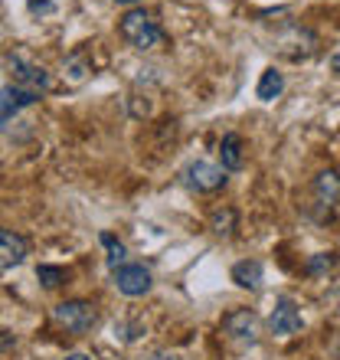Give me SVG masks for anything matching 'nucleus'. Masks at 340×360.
<instances>
[{"label": "nucleus", "instance_id": "f257e3e1", "mask_svg": "<svg viewBox=\"0 0 340 360\" xmlns=\"http://www.w3.org/2000/svg\"><path fill=\"white\" fill-rule=\"evenodd\" d=\"M118 33H122V39L128 43V46L141 49V53H148V49H157V46H164V43H167V33H164V27L144 7L128 10V13L122 17V23H118Z\"/></svg>", "mask_w": 340, "mask_h": 360}, {"label": "nucleus", "instance_id": "f03ea898", "mask_svg": "<svg viewBox=\"0 0 340 360\" xmlns=\"http://www.w3.org/2000/svg\"><path fill=\"white\" fill-rule=\"evenodd\" d=\"M7 69H10V76H13V86L30 89V92H37V95L53 92V86H56V82H53V72H49L46 66L33 63L23 49H13V53H10Z\"/></svg>", "mask_w": 340, "mask_h": 360}, {"label": "nucleus", "instance_id": "7ed1b4c3", "mask_svg": "<svg viewBox=\"0 0 340 360\" xmlns=\"http://www.w3.org/2000/svg\"><path fill=\"white\" fill-rule=\"evenodd\" d=\"M53 321L59 328H66L69 334H89L98 324V311H95L92 302L85 298H69V302H59L53 308Z\"/></svg>", "mask_w": 340, "mask_h": 360}, {"label": "nucleus", "instance_id": "20e7f679", "mask_svg": "<svg viewBox=\"0 0 340 360\" xmlns=\"http://www.w3.org/2000/svg\"><path fill=\"white\" fill-rule=\"evenodd\" d=\"M226 171L219 164H209V161H193L180 171V184L193 193H216V190L226 187Z\"/></svg>", "mask_w": 340, "mask_h": 360}, {"label": "nucleus", "instance_id": "39448f33", "mask_svg": "<svg viewBox=\"0 0 340 360\" xmlns=\"http://www.w3.org/2000/svg\"><path fill=\"white\" fill-rule=\"evenodd\" d=\"M112 282H115V288L122 295H128V298H141V295L151 292L154 278H151V269L138 266V262H124V266L112 269Z\"/></svg>", "mask_w": 340, "mask_h": 360}, {"label": "nucleus", "instance_id": "423d86ee", "mask_svg": "<svg viewBox=\"0 0 340 360\" xmlns=\"http://www.w3.org/2000/svg\"><path fill=\"white\" fill-rule=\"evenodd\" d=\"M223 334H226L233 344L239 347H249V344L259 341V314L249 311V308H236L223 318Z\"/></svg>", "mask_w": 340, "mask_h": 360}, {"label": "nucleus", "instance_id": "0eeeda50", "mask_svg": "<svg viewBox=\"0 0 340 360\" xmlns=\"http://www.w3.org/2000/svg\"><path fill=\"white\" fill-rule=\"evenodd\" d=\"M301 311H298V304H294V298H278L272 308V314H268V328H272L275 338H292V334L301 331Z\"/></svg>", "mask_w": 340, "mask_h": 360}, {"label": "nucleus", "instance_id": "6e6552de", "mask_svg": "<svg viewBox=\"0 0 340 360\" xmlns=\"http://www.w3.org/2000/svg\"><path fill=\"white\" fill-rule=\"evenodd\" d=\"M288 46H294L292 49V56L288 59H308V56H314L318 53V37H314L311 30H304V27H298V23H288L285 27V37H278V53H288Z\"/></svg>", "mask_w": 340, "mask_h": 360}, {"label": "nucleus", "instance_id": "1a4fd4ad", "mask_svg": "<svg viewBox=\"0 0 340 360\" xmlns=\"http://www.w3.org/2000/svg\"><path fill=\"white\" fill-rule=\"evenodd\" d=\"M43 95L30 92V89H20V86H4L0 89V131L7 128L10 118H17L23 108H30V105H37Z\"/></svg>", "mask_w": 340, "mask_h": 360}, {"label": "nucleus", "instance_id": "9d476101", "mask_svg": "<svg viewBox=\"0 0 340 360\" xmlns=\"http://www.w3.org/2000/svg\"><path fill=\"white\" fill-rule=\"evenodd\" d=\"M30 256V243L13 229H0V269L23 266Z\"/></svg>", "mask_w": 340, "mask_h": 360}, {"label": "nucleus", "instance_id": "9b49d317", "mask_svg": "<svg viewBox=\"0 0 340 360\" xmlns=\"http://www.w3.org/2000/svg\"><path fill=\"white\" fill-rule=\"evenodd\" d=\"M242 164H246V154H242V138L236 131H229L219 144V167L223 171H242Z\"/></svg>", "mask_w": 340, "mask_h": 360}, {"label": "nucleus", "instance_id": "f8f14e48", "mask_svg": "<svg viewBox=\"0 0 340 360\" xmlns=\"http://www.w3.org/2000/svg\"><path fill=\"white\" fill-rule=\"evenodd\" d=\"M314 197L324 207H337L340 203V174L337 171H321L314 177Z\"/></svg>", "mask_w": 340, "mask_h": 360}, {"label": "nucleus", "instance_id": "ddd939ff", "mask_svg": "<svg viewBox=\"0 0 340 360\" xmlns=\"http://www.w3.org/2000/svg\"><path fill=\"white\" fill-rule=\"evenodd\" d=\"M233 282H236L239 288H249V292L262 288V262H259V259H242V262H236V266H233Z\"/></svg>", "mask_w": 340, "mask_h": 360}, {"label": "nucleus", "instance_id": "4468645a", "mask_svg": "<svg viewBox=\"0 0 340 360\" xmlns=\"http://www.w3.org/2000/svg\"><path fill=\"white\" fill-rule=\"evenodd\" d=\"M209 229H213V236L219 239H229L233 233L239 229V217H236V210L233 207H219L209 213Z\"/></svg>", "mask_w": 340, "mask_h": 360}, {"label": "nucleus", "instance_id": "2eb2a0df", "mask_svg": "<svg viewBox=\"0 0 340 360\" xmlns=\"http://www.w3.org/2000/svg\"><path fill=\"white\" fill-rule=\"evenodd\" d=\"M282 92H285V76L278 69H265L262 79H259V86H255V95H259L262 102H275Z\"/></svg>", "mask_w": 340, "mask_h": 360}, {"label": "nucleus", "instance_id": "dca6fc26", "mask_svg": "<svg viewBox=\"0 0 340 360\" xmlns=\"http://www.w3.org/2000/svg\"><path fill=\"white\" fill-rule=\"evenodd\" d=\"M89 72H92V66H89L85 53H72V56H66V63H63V76H66V82H72V86L85 82Z\"/></svg>", "mask_w": 340, "mask_h": 360}, {"label": "nucleus", "instance_id": "f3484780", "mask_svg": "<svg viewBox=\"0 0 340 360\" xmlns=\"http://www.w3.org/2000/svg\"><path fill=\"white\" fill-rule=\"evenodd\" d=\"M102 246H105V252H108V269H118V266H124V259H128V249H124V243H118V239L112 236V233H102Z\"/></svg>", "mask_w": 340, "mask_h": 360}, {"label": "nucleus", "instance_id": "a211bd4d", "mask_svg": "<svg viewBox=\"0 0 340 360\" xmlns=\"http://www.w3.org/2000/svg\"><path fill=\"white\" fill-rule=\"evenodd\" d=\"M37 278L46 285V288H59V285L69 278V272H66V269H59V266H39L37 269Z\"/></svg>", "mask_w": 340, "mask_h": 360}, {"label": "nucleus", "instance_id": "6ab92c4d", "mask_svg": "<svg viewBox=\"0 0 340 360\" xmlns=\"http://www.w3.org/2000/svg\"><path fill=\"white\" fill-rule=\"evenodd\" d=\"M334 262H337V256L334 252H318V256L308 262V275H321L327 272V269H334Z\"/></svg>", "mask_w": 340, "mask_h": 360}, {"label": "nucleus", "instance_id": "aec40b11", "mask_svg": "<svg viewBox=\"0 0 340 360\" xmlns=\"http://www.w3.org/2000/svg\"><path fill=\"white\" fill-rule=\"evenodd\" d=\"M59 0H27V10L33 17H49L53 10H56Z\"/></svg>", "mask_w": 340, "mask_h": 360}, {"label": "nucleus", "instance_id": "412c9836", "mask_svg": "<svg viewBox=\"0 0 340 360\" xmlns=\"http://www.w3.org/2000/svg\"><path fill=\"white\" fill-rule=\"evenodd\" d=\"M331 69H334V72H337V76H340V53H334V56H331Z\"/></svg>", "mask_w": 340, "mask_h": 360}, {"label": "nucleus", "instance_id": "4be33fe9", "mask_svg": "<svg viewBox=\"0 0 340 360\" xmlns=\"http://www.w3.org/2000/svg\"><path fill=\"white\" fill-rule=\"evenodd\" d=\"M331 351H334V354H337V357H340V331L334 334V344H331Z\"/></svg>", "mask_w": 340, "mask_h": 360}, {"label": "nucleus", "instance_id": "5701e85b", "mask_svg": "<svg viewBox=\"0 0 340 360\" xmlns=\"http://www.w3.org/2000/svg\"><path fill=\"white\" fill-rule=\"evenodd\" d=\"M63 360H92V357H89V354H66Z\"/></svg>", "mask_w": 340, "mask_h": 360}, {"label": "nucleus", "instance_id": "b1692460", "mask_svg": "<svg viewBox=\"0 0 340 360\" xmlns=\"http://www.w3.org/2000/svg\"><path fill=\"white\" fill-rule=\"evenodd\" d=\"M151 360H174V357H170V354H154Z\"/></svg>", "mask_w": 340, "mask_h": 360}, {"label": "nucleus", "instance_id": "393cba45", "mask_svg": "<svg viewBox=\"0 0 340 360\" xmlns=\"http://www.w3.org/2000/svg\"><path fill=\"white\" fill-rule=\"evenodd\" d=\"M118 4H138V0H118Z\"/></svg>", "mask_w": 340, "mask_h": 360}]
</instances>
